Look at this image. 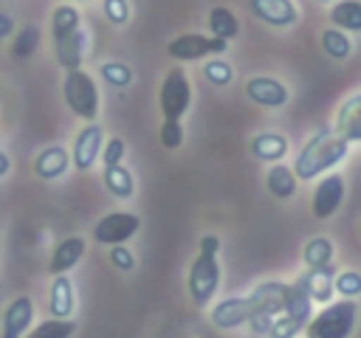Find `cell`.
<instances>
[{
  "mask_svg": "<svg viewBox=\"0 0 361 338\" xmlns=\"http://www.w3.org/2000/svg\"><path fill=\"white\" fill-rule=\"evenodd\" d=\"M71 169V152L59 144L45 146L37 158H34V175L39 180H59L65 172Z\"/></svg>",
  "mask_w": 361,
  "mask_h": 338,
  "instance_id": "obj_15",
  "label": "cell"
},
{
  "mask_svg": "<svg viewBox=\"0 0 361 338\" xmlns=\"http://www.w3.org/2000/svg\"><path fill=\"white\" fill-rule=\"evenodd\" d=\"M333 256H336V245L327 237H313L302 248V262L307 268H324V265L333 262Z\"/></svg>",
  "mask_w": 361,
  "mask_h": 338,
  "instance_id": "obj_27",
  "label": "cell"
},
{
  "mask_svg": "<svg viewBox=\"0 0 361 338\" xmlns=\"http://www.w3.org/2000/svg\"><path fill=\"white\" fill-rule=\"evenodd\" d=\"M265 186L268 192L276 197V200H290L296 194V186H299V177L293 172V166H285L282 161L279 163H271L268 175H265Z\"/></svg>",
  "mask_w": 361,
  "mask_h": 338,
  "instance_id": "obj_22",
  "label": "cell"
},
{
  "mask_svg": "<svg viewBox=\"0 0 361 338\" xmlns=\"http://www.w3.org/2000/svg\"><path fill=\"white\" fill-rule=\"evenodd\" d=\"M333 130L344 141H350V144L361 141V93H355L347 101H341V107L336 113V127Z\"/></svg>",
  "mask_w": 361,
  "mask_h": 338,
  "instance_id": "obj_19",
  "label": "cell"
},
{
  "mask_svg": "<svg viewBox=\"0 0 361 338\" xmlns=\"http://www.w3.org/2000/svg\"><path fill=\"white\" fill-rule=\"evenodd\" d=\"M316 3H336V0H316Z\"/></svg>",
  "mask_w": 361,
  "mask_h": 338,
  "instance_id": "obj_43",
  "label": "cell"
},
{
  "mask_svg": "<svg viewBox=\"0 0 361 338\" xmlns=\"http://www.w3.org/2000/svg\"><path fill=\"white\" fill-rule=\"evenodd\" d=\"M124 155H127V144L118 138V135H113V138H107L104 141V146H102V163L104 166H118L121 161H124Z\"/></svg>",
  "mask_w": 361,
  "mask_h": 338,
  "instance_id": "obj_38",
  "label": "cell"
},
{
  "mask_svg": "<svg viewBox=\"0 0 361 338\" xmlns=\"http://www.w3.org/2000/svg\"><path fill=\"white\" fill-rule=\"evenodd\" d=\"M322 51L330 56V59H350L353 54V39L347 37V31L341 28H324L322 31Z\"/></svg>",
  "mask_w": 361,
  "mask_h": 338,
  "instance_id": "obj_29",
  "label": "cell"
},
{
  "mask_svg": "<svg viewBox=\"0 0 361 338\" xmlns=\"http://www.w3.org/2000/svg\"><path fill=\"white\" fill-rule=\"evenodd\" d=\"M220 237L206 234L197 242V256L189 265V276H186V290L195 307H209V301L214 299L217 287H220Z\"/></svg>",
  "mask_w": 361,
  "mask_h": 338,
  "instance_id": "obj_2",
  "label": "cell"
},
{
  "mask_svg": "<svg viewBox=\"0 0 361 338\" xmlns=\"http://www.w3.org/2000/svg\"><path fill=\"white\" fill-rule=\"evenodd\" d=\"M158 104H161V113L164 118H183L189 104H192V82L186 76L183 68H172L164 82H161V90H158Z\"/></svg>",
  "mask_w": 361,
  "mask_h": 338,
  "instance_id": "obj_5",
  "label": "cell"
},
{
  "mask_svg": "<svg viewBox=\"0 0 361 338\" xmlns=\"http://www.w3.org/2000/svg\"><path fill=\"white\" fill-rule=\"evenodd\" d=\"M11 34H14V17L6 14V11H0V39H6Z\"/></svg>",
  "mask_w": 361,
  "mask_h": 338,
  "instance_id": "obj_41",
  "label": "cell"
},
{
  "mask_svg": "<svg viewBox=\"0 0 361 338\" xmlns=\"http://www.w3.org/2000/svg\"><path fill=\"white\" fill-rule=\"evenodd\" d=\"M34 321V301L28 296H17L8 301L3 313V338H23Z\"/></svg>",
  "mask_w": 361,
  "mask_h": 338,
  "instance_id": "obj_13",
  "label": "cell"
},
{
  "mask_svg": "<svg viewBox=\"0 0 361 338\" xmlns=\"http://www.w3.org/2000/svg\"><path fill=\"white\" fill-rule=\"evenodd\" d=\"M158 135H161L164 149H178V146L183 144V124H180L178 118H164Z\"/></svg>",
  "mask_w": 361,
  "mask_h": 338,
  "instance_id": "obj_37",
  "label": "cell"
},
{
  "mask_svg": "<svg viewBox=\"0 0 361 338\" xmlns=\"http://www.w3.org/2000/svg\"><path fill=\"white\" fill-rule=\"evenodd\" d=\"M102 180H104V189H107L113 197H118V200H130V197L135 194V177H133V172H130L124 163H118V166H104Z\"/></svg>",
  "mask_w": 361,
  "mask_h": 338,
  "instance_id": "obj_24",
  "label": "cell"
},
{
  "mask_svg": "<svg viewBox=\"0 0 361 338\" xmlns=\"http://www.w3.org/2000/svg\"><path fill=\"white\" fill-rule=\"evenodd\" d=\"M85 256V239L82 237H65L54 254H51V262H48V273L51 276H59V273H68L71 268L79 265V259Z\"/></svg>",
  "mask_w": 361,
  "mask_h": 338,
  "instance_id": "obj_20",
  "label": "cell"
},
{
  "mask_svg": "<svg viewBox=\"0 0 361 338\" xmlns=\"http://www.w3.org/2000/svg\"><path fill=\"white\" fill-rule=\"evenodd\" d=\"M99 73H102V79H104L110 87H116V90L130 87L133 79H135V73H133V68H130L127 62H102V65H99Z\"/></svg>",
  "mask_w": 361,
  "mask_h": 338,
  "instance_id": "obj_31",
  "label": "cell"
},
{
  "mask_svg": "<svg viewBox=\"0 0 361 338\" xmlns=\"http://www.w3.org/2000/svg\"><path fill=\"white\" fill-rule=\"evenodd\" d=\"M8 172H11V158H8V155L0 149V177H6Z\"/></svg>",
  "mask_w": 361,
  "mask_h": 338,
  "instance_id": "obj_42",
  "label": "cell"
},
{
  "mask_svg": "<svg viewBox=\"0 0 361 338\" xmlns=\"http://www.w3.org/2000/svg\"><path fill=\"white\" fill-rule=\"evenodd\" d=\"M76 310V290L73 282L68 279V273L54 276L51 290H48V313L54 318H71Z\"/></svg>",
  "mask_w": 361,
  "mask_h": 338,
  "instance_id": "obj_17",
  "label": "cell"
},
{
  "mask_svg": "<svg viewBox=\"0 0 361 338\" xmlns=\"http://www.w3.org/2000/svg\"><path fill=\"white\" fill-rule=\"evenodd\" d=\"M54 54H56V62L65 68V70H76L82 68V59L87 54V31L85 28H76L59 39H54Z\"/></svg>",
  "mask_w": 361,
  "mask_h": 338,
  "instance_id": "obj_14",
  "label": "cell"
},
{
  "mask_svg": "<svg viewBox=\"0 0 361 338\" xmlns=\"http://www.w3.org/2000/svg\"><path fill=\"white\" fill-rule=\"evenodd\" d=\"M338 270L333 268V262L330 265H324V268H310V270H305L302 276H299V282L305 284V290L310 293V299H313V304H330L333 301V296H336V290H333V276H336Z\"/></svg>",
  "mask_w": 361,
  "mask_h": 338,
  "instance_id": "obj_16",
  "label": "cell"
},
{
  "mask_svg": "<svg viewBox=\"0 0 361 338\" xmlns=\"http://www.w3.org/2000/svg\"><path fill=\"white\" fill-rule=\"evenodd\" d=\"M330 23L347 34L361 31V0H336L330 6Z\"/></svg>",
  "mask_w": 361,
  "mask_h": 338,
  "instance_id": "obj_25",
  "label": "cell"
},
{
  "mask_svg": "<svg viewBox=\"0 0 361 338\" xmlns=\"http://www.w3.org/2000/svg\"><path fill=\"white\" fill-rule=\"evenodd\" d=\"M282 313L296 318V321H302L305 327L313 318V299H310V293L305 290V284L299 279L293 284H288V296H285V310Z\"/></svg>",
  "mask_w": 361,
  "mask_h": 338,
  "instance_id": "obj_23",
  "label": "cell"
},
{
  "mask_svg": "<svg viewBox=\"0 0 361 338\" xmlns=\"http://www.w3.org/2000/svg\"><path fill=\"white\" fill-rule=\"evenodd\" d=\"M344 194H347V186H344V177H341L338 172L322 175V180H319L316 189H313V217H316V220L333 217V214L341 208Z\"/></svg>",
  "mask_w": 361,
  "mask_h": 338,
  "instance_id": "obj_9",
  "label": "cell"
},
{
  "mask_svg": "<svg viewBox=\"0 0 361 338\" xmlns=\"http://www.w3.org/2000/svg\"><path fill=\"white\" fill-rule=\"evenodd\" d=\"M248 296H251L254 313H271V315H279V313L285 310L288 284H285V282H262V284H257Z\"/></svg>",
  "mask_w": 361,
  "mask_h": 338,
  "instance_id": "obj_18",
  "label": "cell"
},
{
  "mask_svg": "<svg viewBox=\"0 0 361 338\" xmlns=\"http://www.w3.org/2000/svg\"><path fill=\"white\" fill-rule=\"evenodd\" d=\"M102 11H104L107 23H113V25H127L130 14H133L130 0H102Z\"/></svg>",
  "mask_w": 361,
  "mask_h": 338,
  "instance_id": "obj_36",
  "label": "cell"
},
{
  "mask_svg": "<svg viewBox=\"0 0 361 338\" xmlns=\"http://www.w3.org/2000/svg\"><path fill=\"white\" fill-rule=\"evenodd\" d=\"M102 146H104V130L96 121H87L76 138H73V149H71V163L79 172H87L96 166V161L102 158Z\"/></svg>",
  "mask_w": 361,
  "mask_h": 338,
  "instance_id": "obj_8",
  "label": "cell"
},
{
  "mask_svg": "<svg viewBox=\"0 0 361 338\" xmlns=\"http://www.w3.org/2000/svg\"><path fill=\"white\" fill-rule=\"evenodd\" d=\"M248 11L271 28H290L299 23V8L293 0H248Z\"/></svg>",
  "mask_w": 361,
  "mask_h": 338,
  "instance_id": "obj_11",
  "label": "cell"
},
{
  "mask_svg": "<svg viewBox=\"0 0 361 338\" xmlns=\"http://www.w3.org/2000/svg\"><path fill=\"white\" fill-rule=\"evenodd\" d=\"M347 152H350V141H344L336 130L324 127L299 149L293 161V172L299 180H316L327 175L333 166H338L347 158Z\"/></svg>",
  "mask_w": 361,
  "mask_h": 338,
  "instance_id": "obj_1",
  "label": "cell"
},
{
  "mask_svg": "<svg viewBox=\"0 0 361 338\" xmlns=\"http://www.w3.org/2000/svg\"><path fill=\"white\" fill-rule=\"evenodd\" d=\"M110 265L116 268V270H124V273H130V270H135V256H133V251L130 248H124V245H110Z\"/></svg>",
  "mask_w": 361,
  "mask_h": 338,
  "instance_id": "obj_39",
  "label": "cell"
},
{
  "mask_svg": "<svg viewBox=\"0 0 361 338\" xmlns=\"http://www.w3.org/2000/svg\"><path fill=\"white\" fill-rule=\"evenodd\" d=\"M288 138L282 135V132H259V135H254V141H251V155L257 158V161H265V163H279L285 155H288Z\"/></svg>",
  "mask_w": 361,
  "mask_h": 338,
  "instance_id": "obj_21",
  "label": "cell"
},
{
  "mask_svg": "<svg viewBox=\"0 0 361 338\" xmlns=\"http://www.w3.org/2000/svg\"><path fill=\"white\" fill-rule=\"evenodd\" d=\"M333 290H336L341 299H358V296H361V273H358V270H350V268L338 270V273L333 276Z\"/></svg>",
  "mask_w": 361,
  "mask_h": 338,
  "instance_id": "obj_34",
  "label": "cell"
},
{
  "mask_svg": "<svg viewBox=\"0 0 361 338\" xmlns=\"http://www.w3.org/2000/svg\"><path fill=\"white\" fill-rule=\"evenodd\" d=\"M39 48V28L37 25H25L14 34V45H11V54L17 59H28L34 51Z\"/></svg>",
  "mask_w": 361,
  "mask_h": 338,
  "instance_id": "obj_33",
  "label": "cell"
},
{
  "mask_svg": "<svg viewBox=\"0 0 361 338\" xmlns=\"http://www.w3.org/2000/svg\"><path fill=\"white\" fill-rule=\"evenodd\" d=\"M302 330H305V324H302V321H296V318H290V315L279 313V315L274 318V324H271L268 338H296Z\"/></svg>",
  "mask_w": 361,
  "mask_h": 338,
  "instance_id": "obj_35",
  "label": "cell"
},
{
  "mask_svg": "<svg viewBox=\"0 0 361 338\" xmlns=\"http://www.w3.org/2000/svg\"><path fill=\"white\" fill-rule=\"evenodd\" d=\"M228 51V39L220 37H206V34H178L175 39H169L166 54L175 62H195V59H206V56H223Z\"/></svg>",
  "mask_w": 361,
  "mask_h": 338,
  "instance_id": "obj_6",
  "label": "cell"
},
{
  "mask_svg": "<svg viewBox=\"0 0 361 338\" xmlns=\"http://www.w3.org/2000/svg\"><path fill=\"white\" fill-rule=\"evenodd\" d=\"M206 23H209L212 37H220V39H228V42H231V39L240 34V20H237L234 11L226 8V6H214V8H209Z\"/></svg>",
  "mask_w": 361,
  "mask_h": 338,
  "instance_id": "obj_26",
  "label": "cell"
},
{
  "mask_svg": "<svg viewBox=\"0 0 361 338\" xmlns=\"http://www.w3.org/2000/svg\"><path fill=\"white\" fill-rule=\"evenodd\" d=\"M203 76L214 87H228L234 82V68L220 56H209V62L203 65Z\"/></svg>",
  "mask_w": 361,
  "mask_h": 338,
  "instance_id": "obj_32",
  "label": "cell"
},
{
  "mask_svg": "<svg viewBox=\"0 0 361 338\" xmlns=\"http://www.w3.org/2000/svg\"><path fill=\"white\" fill-rule=\"evenodd\" d=\"M358 318V304L355 299H341L324 304L319 315H313L305 327L307 338H350L353 327Z\"/></svg>",
  "mask_w": 361,
  "mask_h": 338,
  "instance_id": "obj_3",
  "label": "cell"
},
{
  "mask_svg": "<svg viewBox=\"0 0 361 338\" xmlns=\"http://www.w3.org/2000/svg\"><path fill=\"white\" fill-rule=\"evenodd\" d=\"M245 96L259 107H285L290 101L288 84L274 76H251L245 82Z\"/></svg>",
  "mask_w": 361,
  "mask_h": 338,
  "instance_id": "obj_12",
  "label": "cell"
},
{
  "mask_svg": "<svg viewBox=\"0 0 361 338\" xmlns=\"http://www.w3.org/2000/svg\"><path fill=\"white\" fill-rule=\"evenodd\" d=\"M274 318H276V315H271V313H254V315L248 318V327H251L254 335H268Z\"/></svg>",
  "mask_w": 361,
  "mask_h": 338,
  "instance_id": "obj_40",
  "label": "cell"
},
{
  "mask_svg": "<svg viewBox=\"0 0 361 338\" xmlns=\"http://www.w3.org/2000/svg\"><path fill=\"white\" fill-rule=\"evenodd\" d=\"M251 315H254L251 296H228V299L217 301L209 313V318L217 330H237V327L248 324Z\"/></svg>",
  "mask_w": 361,
  "mask_h": 338,
  "instance_id": "obj_10",
  "label": "cell"
},
{
  "mask_svg": "<svg viewBox=\"0 0 361 338\" xmlns=\"http://www.w3.org/2000/svg\"><path fill=\"white\" fill-rule=\"evenodd\" d=\"M138 228H141L138 214H133V211H110L93 225V239L99 245H107V248L110 245H124L127 239H133L138 234Z\"/></svg>",
  "mask_w": 361,
  "mask_h": 338,
  "instance_id": "obj_7",
  "label": "cell"
},
{
  "mask_svg": "<svg viewBox=\"0 0 361 338\" xmlns=\"http://www.w3.org/2000/svg\"><path fill=\"white\" fill-rule=\"evenodd\" d=\"M62 96H65V104L73 115H79L82 121H96L99 115V87H96V79L76 68V70H68L65 73V82H62Z\"/></svg>",
  "mask_w": 361,
  "mask_h": 338,
  "instance_id": "obj_4",
  "label": "cell"
},
{
  "mask_svg": "<svg viewBox=\"0 0 361 338\" xmlns=\"http://www.w3.org/2000/svg\"><path fill=\"white\" fill-rule=\"evenodd\" d=\"M73 332H76L73 318H48L34 330H28L23 338H73Z\"/></svg>",
  "mask_w": 361,
  "mask_h": 338,
  "instance_id": "obj_30",
  "label": "cell"
},
{
  "mask_svg": "<svg viewBox=\"0 0 361 338\" xmlns=\"http://www.w3.org/2000/svg\"><path fill=\"white\" fill-rule=\"evenodd\" d=\"M76 28H82V14L76 11V6L62 3V6H56L51 11V37L54 39H59V37L76 31Z\"/></svg>",
  "mask_w": 361,
  "mask_h": 338,
  "instance_id": "obj_28",
  "label": "cell"
}]
</instances>
